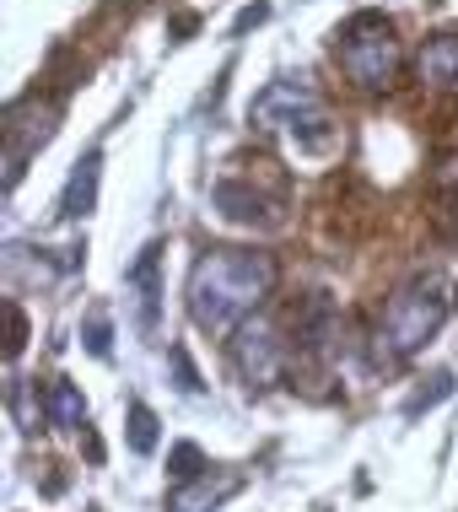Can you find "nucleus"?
Segmentation results:
<instances>
[{
    "mask_svg": "<svg viewBox=\"0 0 458 512\" xmlns=\"http://www.w3.org/2000/svg\"><path fill=\"white\" fill-rule=\"evenodd\" d=\"M275 259L265 248H205L189 270V318L211 335H238V324L275 292Z\"/></svg>",
    "mask_w": 458,
    "mask_h": 512,
    "instance_id": "1",
    "label": "nucleus"
},
{
    "mask_svg": "<svg viewBox=\"0 0 458 512\" xmlns=\"http://www.w3.org/2000/svg\"><path fill=\"white\" fill-rule=\"evenodd\" d=\"M442 318H448V286H442V275H415V281H405L383 308V329H378L383 362L415 356L442 329Z\"/></svg>",
    "mask_w": 458,
    "mask_h": 512,
    "instance_id": "2",
    "label": "nucleus"
},
{
    "mask_svg": "<svg viewBox=\"0 0 458 512\" xmlns=\"http://www.w3.org/2000/svg\"><path fill=\"white\" fill-rule=\"evenodd\" d=\"M335 54H340V71L362 92H383L399 76V38L383 11H356L335 33Z\"/></svg>",
    "mask_w": 458,
    "mask_h": 512,
    "instance_id": "3",
    "label": "nucleus"
},
{
    "mask_svg": "<svg viewBox=\"0 0 458 512\" xmlns=\"http://www.w3.org/2000/svg\"><path fill=\"white\" fill-rule=\"evenodd\" d=\"M281 362H286L281 329H275L265 313H254L248 324H238V335H232V367H238L243 389H270V383L281 378Z\"/></svg>",
    "mask_w": 458,
    "mask_h": 512,
    "instance_id": "4",
    "label": "nucleus"
},
{
    "mask_svg": "<svg viewBox=\"0 0 458 512\" xmlns=\"http://www.w3.org/2000/svg\"><path fill=\"white\" fill-rule=\"evenodd\" d=\"M211 200H216V211L227 221H238V227H281V216H286L281 195H259V189H248L243 178H221Z\"/></svg>",
    "mask_w": 458,
    "mask_h": 512,
    "instance_id": "5",
    "label": "nucleus"
},
{
    "mask_svg": "<svg viewBox=\"0 0 458 512\" xmlns=\"http://www.w3.org/2000/svg\"><path fill=\"white\" fill-rule=\"evenodd\" d=\"M313 103H318V92L302 87V81H270V87L254 98V124L259 130H286V124L297 114H308Z\"/></svg>",
    "mask_w": 458,
    "mask_h": 512,
    "instance_id": "6",
    "label": "nucleus"
},
{
    "mask_svg": "<svg viewBox=\"0 0 458 512\" xmlns=\"http://www.w3.org/2000/svg\"><path fill=\"white\" fill-rule=\"evenodd\" d=\"M157 254H162L157 243H151V248H141V259H135V270H130V292H135V324H141V335H157V297H162V286H157Z\"/></svg>",
    "mask_w": 458,
    "mask_h": 512,
    "instance_id": "7",
    "label": "nucleus"
},
{
    "mask_svg": "<svg viewBox=\"0 0 458 512\" xmlns=\"http://www.w3.org/2000/svg\"><path fill=\"white\" fill-rule=\"evenodd\" d=\"M415 71H421V81H426V87L458 92V33H437L432 44L421 49V60H415Z\"/></svg>",
    "mask_w": 458,
    "mask_h": 512,
    "instance_id": "8",
    "label": "nucleus"
},
{
    "mask_svg": "<svg viewBox=\"0 0 458 512\" xmlns=\"http://www.w3.org/2000/svg\"><path fill=\"white\" fill-rule=\"evenodd\" d=\"M97 178H103V157H97V151H87V157L76 162L65 195H60V211H65V216H87V211H92V205H97Z\"/></svg>",
    "mask_w": 458,
    "mask_h": 512,
    "instance_id": "9",
    "label": "nucleus"
},
{
    "mask_svg": "<svg viewBox=\"0 0 458 512\" xmlns=\"http://www.w3.org/2000/svg\"><path fill=\"white\" fill-rule=\"evenodd\" d=\"M232 491H238V480H216L211 486V475H200V480H189V486H178L168 496V512H211L216 502H227Z\"/></svg>",
    "mask_w": 458,
    "mask_h": 512,
    "instance_id": "10",
    "label": "nucleus"
},
{
    "mask_svg": "<svg viewBox=\"0 0 458 512\" xmlns=\"http://www.w3.org/2000/svg\"><path fill=\"white\" fill-rule=\"evenodd\" d=\"M49 421L60 426V432H81V426H87V399L76 394V383H65V378L49 383Z\"/></svg>",
    "mask_w": 458,
    "mask_h": 512,
    "instance_id": "11",
    "label": "nucleus"
},
{
    "mask_svg": "<svg viewBox=\"0 0 458 512\" xmlns=\"http://www.w3.org/2000/svg\"><path fill=\"white\" fill-rule=\"evenodd\" d=\"M168 469H173L178 486H189V480H200V475H205V453L194 448V442H178L173 459H168Z\"/></svg>",
    "mask_w": 458,
    "mask_h": 512,
    "instance_id": "12",
    "label": "nucleus"
},
{
    "mask_svg": "<svg viewBox=\"0 0 458 512\" xmlns=\"http://www.w3.org/2000/svg\"><path fill=\"white\" fill-rule=\"evenodd\" d=\"M130 448L135 453H151L157 448V415L146 405H130Z\"/></svg>",
    "mask_w": 458,
    "mask_h": 512,
    "instance_id": "13",
    "label": "nucleus"
},
{
    "mask_svg": "<svg viewBox=\"0 0 458 512\" xmlns=\"http://www.w3.org/2000/svg\"><path fill=\"white\" fill-rule=\"evenodd\" d=\"M453 394V378H448V372H432V389H421V394H415L410 399V415H421V410H432V405H442V399H448Z\"/></svg>",
    "mask_w": 458,
    "mask_h": 512,
    "instance_id": "14",
    "label": "nucleus"
},
{
    "mask_svg": "<svg viewBox=\"0 0 458 512\" xmlns=\"http://www.w3.org/2000/svg\"><path fill=\"white\" fill-rule=\"evenodd\" d=\"M173 367H178V389H184V394H200V372H194L184 345H173Z\"/></svg>",
    "mask_w": 458,
    "mask_h": 512,
    "instance_id": "15",
    "label": "nucleus"
},
{
    "mask_svg": "<svg viewBox=\"0 0 458 512\" xmlns=\"http://www.w3.org/2000/svg\"><path fill=\"white\" fill-rule=\"evenodd\" d=\"M108 335H114V329H108V318L92 313V318H87V351H92V356H108Z\"/></svg>",
    "mask_w": 458,
    "mask_h": 512,
    "instance_id": "16",
    "label": "nucleus"
},
{
    "mask_svg": "<svg viewBox=\"0 0 458 512\" xmlns=\"http://www.w3.org/2000/svg\"><path fill=\"white\" fill-rule=\"evenodd\" d=\"M22 345H27V318H22V308H17V302H11V356H17Z\"/></svg>",
    "mask_w": 458,
    "mask_h": 512,
    "instance_id": "17",
    "label": "nucleus"
},
{
    "mask_svg": "<svg viewBox=\"0 0 458 512\" xmlns=\"http://www.w3.org/2000/svg\"><path fill=\"white\" fill-rule=\"evenodd\" d=\"M442 232L458 243V200H448V211H442Z\"/></svg>",
    "mask_w": 458,
    "mask_h": 512,
    "instance_id": "18",
    "label": "nucleus"
}]
</instances>
